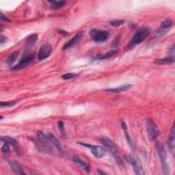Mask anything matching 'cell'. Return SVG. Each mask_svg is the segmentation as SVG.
Segmentation results:
<instances>
[{"mask_svg":"<svg viewBox=\"0 0 175 175\" xmlns=\"http://www.w3.org/2000/svg\"><path fill=\"white\" fill-rule=\"evenodd\" d=\"M150 32V30L149 29V27L146 26L140 27V28L137 30L132 39L130 40L127 46L126 47V49L127 51L131 50L137 45H138L139 44L142 43L149 35Z\"/></svg>","mask_w":175,"mask_h":175,"instance_id":"1","label":"cell"},{"mask_svg":"<svg viewBox=\"0 0 175 175\" xmlns=\"http://www.w3.org/2000/svg\"><path fill=\"white\" fill-rule=\"evenodd\" d=\"M101 141L106 147H107L109 151H110L112 155L116 159V162H117L118 165L119 166H123L122 159L121 158V155H120L117 146H116V145L114 143V142L108 138H103L101 139Z\"/></svg>","mask_w":175,"mask_h":175,"instance_id":"2","label":"cell"},{"mask_svg":"<svg viewBox=\"0 0 175 175\" xmlns=\"http://www.w3.org/2000/svg\"><path fill=\"white\" fill-rule=\"evenodd\" d=\"M35 60V53L34 52H26L23 54L21 59L20 60L19 62L15 66H13L10 68L11 71H19L28 67L32 64Z\"/></svg>","mask_w":175,"mask_h":175,"instance_id":"3","label":"cell"},{"mask_svg":"<svg viewBox=\"0 0 175 175\" xmlns=\"http://www.w3.org/2000/svg\"><path fill=\"white\" fill-rule=\"evenodd\" d=\"M155 147L157 153H158V155L159 157L161 163H162L163 173L166 174H168L170 173V168L167 162V155L166 150L164 149V146L162 143L157 142L156 144Z\"/></svg>","mask_w":175,"mask_h":175,"instance_id":"4","label":"cell"},{"mask_svg":"<svg viewBox=\"0 0 175 175\" xmlns=\"http://www.w3.org/2000/svg\"><path fill=\"white\" fill-rule=\"evenodd\" d=\"M146 127L149 140L150 141H155L160 134L159 129L157 124L152 119L149 118L146 122Z\"/></svg>","mask_w":175,"mask_h":175,"instance_id":"5","label":"cell"},{"mask_svg":"<svg viewBox=\"0 0 175 175\" xmlns=\"http://www.w3.org/2000/svg\"><path fill=\"white\" fill-rule=\"evenodd\" d=\"M89 34L91 39L96 43H104L108 39L109 32L107 30H101L96 28L91 29L89 31Z\"/></svg>","mask_w":175,"mask_h":175,"instance_id":"6","label":"cell"},{"mask_svg":"<svg viewBox=\"0 0 175 175\" xmlns=\"http://www.w3.org/2000/svg\"><path fill=\"white\" fill-rule=\"evenodd\" d=\"M124 158L127 161V162L133 166V170H134V172L136 174L142 175L145 174L142 163L138 158L132 155H124Z\"/></svg>","mask_w":175,"mask_h":175,"instance_id":"7","label":"cell"},{"mask_svg":"<svg viewBox=\"0 0 175 175\" xmlns=\"http://www.w3.org/2000/svg\"><path fill=\"white\" fill-rule=\"evenodd\" d=\"M77 143L79 144V145L84 146L85 147H86V148H88L89 150H90L92 155H93L95 157H97V158H101V157H104L105 155V153H106L105 150L100 146L91 145H89V144L81 142H77Z\"/></svg>","mask_w":175,"mask_h":175,"instance_id":"8","label":"cell"},{"mask_svg":"<svg viewBox=\"0 0 175 175\" xmlns=\"http://www.w3.org/2000/svg\"><path fill=\"white\" fill-rule=\"evenodd\" d=\"M52 52V47L49 43H45L40 47L39 53H38V59L43 60L47 59L50 56Z\"/></svg>","mask_w":175,"mask_h":175,"instance_id":"9","label":"cell"},{"mask_svg":"<svg viewBox=\"0 0 175 175\" xmlns=\"http://www.w3.org/2000/svg\"><path fill=\"white\" fill-rule=\"evenodd\" d=\"M83 36H84L83 32H78L76 35H75L69 41H68L67 43H65L64 44V46L62 47V50L65 51V50L68 49V48H71L72 47H73L74 45H75V44H77L79 43V41L82 39Z\"/></svg>","mask_w":175,"mask_h":175,"instance_id":"10","label":"cell"},{"mask_svg":"<svg viewBox=\"0 0 175 175\" xmlns=\"http://www.w3.org/2000/svg\"><path fill=\"white\" fill-rule=\"evenodd\" d=\"M72 159L73 162L77 163L79 166H80L82 169H83L85 173H90V166L88 163L85 162L84 160L82 159L80 156L77 155H73L72 156Z\"/></svg>","mask_w":175,"mask_h":175,"instance_id":"11","label":"cell"},{"mask_svg":"<svg viewBox=\"0 0 175 175\" xmlns=\"http://www.w3.org/2000/svg\"><path fill=\"white\" fill-rule=\"evenodd\" d=\"M46 138L48 140V141H50L53 145L56 146V148L59 150L60 152H62V147L60 145V142L58 141V140L56 138V136L53 135L51 133H48L46 134Z\"/></svg>","mask_w":175,"mask_h":175,"instance_id":"12","label":"cell"},{"mask_svg":"<svg viewBox=\"0 0 175 175\" xmlns=\"http://www.w3.org/2000/svg\"><path fill=\"white\" fill-rule=\"evenodd\" d=\"M10 167L11 168V169L13 170V172H15L16 174H25V173L24 172L22 167L21 166L20 164L15 162V161H10L8 162Z\"/></svg>","mask_w":175,"mask_h":175,"instance_id":"13","label":"cell"},{"mask_svg":"<svg viewBox=\"0 0 175 175\" xmlns=\"http://www.w3.org/2000/svg\"><path fill=\"white\" fill-rule=\"evenodd\" d=\"M38 39V34H31L27 38L26 42H25V47L27 49L34 47Z\"/></svg>","mask_w":175,"mask_h":175,"instance_id":"14","label":"cell"},{"mask_svg":"<svg viewBox=\"0 0 175 175\" xmlns=\"http://www.w3.org/2000/svg\"><path fill=\"white\" fill-rule=\"evenodd\" d=\"M168 146L169 149L170 150L171 153L173 155L174 154V127L173 126L172 130H171V133L169 136L168 141Z\"/></svg>","mask_w":175,"mask_h":175,"instance_id":"15","label":"cell"},{"mask_svg":"<svg viewBox=\"0 0 175 175\" xmlns=\"http://www.w3.org/2000/svg\"><path fill=\"white\" fill-rule=\"evenodd\" d=\"M131 86H132V85H131V84H127V85H122V86L117 87V88H112V89H107V90H105V91L113 92V93H120V92H125L126 90H129V89Z\"/></svg>","mask_w":175,"mask_h":175,"instance_id":"16","label":"cell"},{"mask_svg":"<svg viewBox=\"0 0 175 175\" xmlns=\"http://www.w3.org/2000/svg\"><path fill=\"white\" fill-rule=\"evenodd\" d=\"M19 51H14L13 53H12L10 55H9V56L7 58V59L6 60V64L8 65V66H12L13 63L15 62V61L16 60L17 58L19 57Z\"/></svg>","mask_w":175,"mask_h":175,"instance_id":"17","label":"cell"},{"mask_svg":"<svg viewBox=\"0 0 175 175\" xmlns=\"http://www.w3.org/2000/svg\"><path fill=\"white\" fill-rule=\"evenodd\" d=\"M116 53H117V51H116V50H112V51H109V52H108L107 53H105V54L101 55V56H95V57L92 58V60H93V61H94V60H101L108 59V58H110L113 56H114L115 54H116Z\"/></svg>","mask_w":175,"mask_h":175,"instance_id":"18","label":"cell"},{"mask_svg":"<svg viewBox=\"0 0 175 175\" xmlns=\"http://www.w3.org/2000/svg\"><path fill=\"white\" fill-rule=\"evenodd\" d=\"M1 140L4 143L8 144V145H12L14 147H16V148L18 147V143H17L16 140H15V139H13L12 138H10V137L1 136Z\"/></svg>","mask_w":175,"mask_h":175,"instance_id":"19","label":"cell"},{"mask_svg":"<svg viewBox=\"0 0 175 175\" xmlns=\"http://www.w3.org/2000/svg\"><path fill=\"white\" fill-rule=\"evenodd\" d=\"M174 62V57L169 56L163 59H159L155 60V63L157 64H168Z\"/></svg>","mask_w":175,"mask_h":175,"instance_id":"20","label":"cell"},{"mask_svg":"<svg viewBox=\"0 0 175 175\" xmlns=\"http://www.w3.org/2000/svg\"><path fill=\"white\" fill-rule=\"evenodd\" d=\"M122 128L123 129H124L125 134V138H126L127 140L128 144L129 145L130 147H131V149H133V142H132L131 140V138H130V136H129V133H128V132H127V125L125 124V123L124 122H122Z\"/></svg>","mask_w":175,"mask_h":175,"instance_id":"21","label":"cell"},{"mask_svg":"<svg viewBox=\"0 0 175 175\" xmlns=\"http://www.w3.org/2000/svg\"><path fill=\"white\" fill-rule=\"evenodd\" d=\"M49 2L51 4V8L53 9L60 8L66 4V2L64 1H49Z\"/></svg>","mask_w":175,"mask_h":175,"instance_id":"22","label":"cell"},{"mask_svg":"<svg viewBox=\"0 0 175 175\" xmlns=\"http://www.w3.org/2000/svg\"><path fill=\"white\" fill-rule=\"evenodd\" d=\"M173 25V21L171 19H166L165 21L162 22L160 25V28L163 29H168L170 30L171 28V27Z\"/></svg>","mask_w":175,"mask_h":175,"instance_id":"23","label":"cell"},{"mask_svg":"<svg viewBox=\"0 0 175 175\" xmlns=\"http://www.w3.org/2000/svg\"><path fill=\"white\" fill-rule=\"evenodd\" d=\"M19 102V100L12 101H6V102H1L0 106L3 107H12V106L16 105Z\"/></svg>","mask_w":175,"mask_h":175,"instance_id":"24","label":"cell"},{"mask_svg":"<svg viewBox=\"0 0 175 175\" xmlns=\"http://www.w3.org/2000/svg\"><path fill=\"white\" fill-rule=\"evenodd\" d=\"M79 75L78 73H66L64 74L62 76V78L64 80H71V79H73L77 77Z\"/></svg>","mask_w":175,"mask_h":175,"instance_id":"25","label":"cell"},{"mask_svg":"<svg viewBox=\"0 0 175 175\" xmlns=\"http://www.w3.org/2000/svg\"><path fill=\"white\" fill-rule=\"evenodd\" d=\"M124 23H125V21L122 20V19L111 21L109 22V23H110L113 27H118L119 26L123 25V24H124Z\"/></svg>","mask_w":175,"mask_h":175,"instance_id":"26","label":"cell"},{"mask_svg":"<svg viewBox=\"0 0 175 175\" xmlns=\"http://www.w3.org/2000/svg\"><path fill=\"white\" fill-rule=\"evenodd\" d=\"M58 128H59L60 131L62 133V135L63 136H64L66 135V132H65V130H64V123L62 121H59L58 123Z\"/></svg>","mask_w":175,"mask_h":175,"instance_id":"27","label":"cell"},{"mask_svg":"<svg viewBox=\"0 0 175 175\" xmlns=\"http://www.w3.org/2000/svg\"><path fill=\"white\" fill-rule=\"evenodd\" d=\"M120 42H121V36H118L114 40H113L112 47L116 49V48L119 45Z\"/></svg>","mask_w":175,"mask_h":175,"instance_id":"28","label":"cell"},{"mask_svg":"<svg viewBox=\"0 0 175 175\" xmlns=\"http://www.w3.org/2000/svg\"><path fill=\"white\" fill-rule=\"evenodd\" d=\"M2 151L4 154H8L10 152V148L8 146V144L5 143L2 147Z\"/></svg>","mask_w":175,"mask_h":175,"instance_id":"29","label":"cell"},{"mask_svg":"<svg viewBox=\"0 0 175 175\" xmlns=\"http://www.w3.org/2000/svg\"><path fill=\"white\" fill-rule=\"evenodd\" d=\"M168 54L170 56H174V44H173L170 49H168Z\"/></svg>","mask_w":175,"mask_h":175,"instance_id":"30","label":"cell"},{"mask_svg":"<svg viewBox=\"0 0 175 175\" xmlns=\"http://www.w3.org/2000/svg\"><path fill=\"white\" fill-rule=\"evenodd\" d=\"M0 19H1L2 21H6V22H10V20L9 19L7 18V17L3 15V12H1V16H0Z\"/></svg>","mask_w":175,"mask_h":175,"instance_id":"31","label":"cell"},{"mask_svg":"<svg viewBox=\"0 0 175 175\" xmlns=\"http://www.w3.org/2000/svg\"><path fill=\"white\" fill-rule=\"evenodd\" d=\"M6 40H7V38L6 36L3 35L0 36V43L3 44L4 43H6Z\"/></svg>","mask_w":175,"mask_h":175,"instance_id":"32","label":"cell"},{"mask_svg":"<svg viewBox=\"0 0 175 175\" xmlns=\"http://www.w3.org/2000/svg\"><path fill=\"white\" fill-rule=\"evenodd\" d=\"M58 32H59V33L61 34H63V35H64V36L68 35V32H66V31L62 30H58Z\"/></svg>","mask_w":175,"mask_h":175,"instance_id":"33","label":"cell"},{"mask_svg":"<svg viewBox=\"0 0 175 175\" xmlns=\"http://www.w3.org/2000/svg\"><path fill=\"white\" fill-rule=\"evenodd\" d=\"M97 172L99 173V174H105L104 172H101V170H97Z\"/></svg>","mask_w":175,"mask_h":175,"instance_id":"34","label":"cell"}]
</instances>
